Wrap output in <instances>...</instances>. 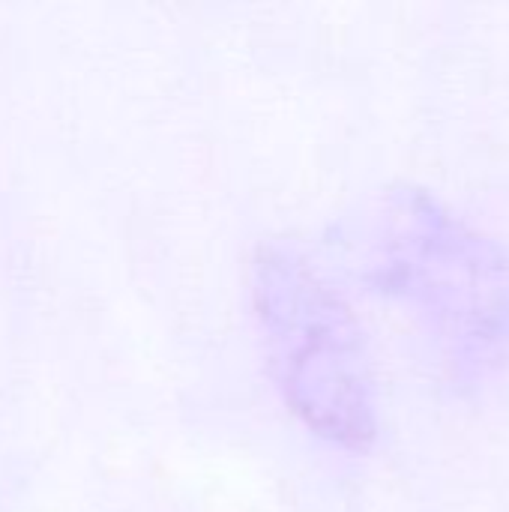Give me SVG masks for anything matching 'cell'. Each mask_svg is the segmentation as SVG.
<instances>
[{
    "label": "cell",
    "instance_id": "cell-2",
    "mask_svg": "<svg viewBox=\"0 0 509 512\" xmlns=\"http://www.w3.org/2000/svg\"><path fill=\"white\" fill-rule=\"evenodd\" d=\"M252 303L285 405L318 438L366 450L378 438V378L345 297L303 249L270 240L252 261Z\"/></svg>",
    "mask_w": 509,
    "mask_h": 512
},
{
    "label": "cell",
    "instance_id": "cell-1",
    "mask_svg": "<svg viewBox=\"0 0 509 512\" xmlns=\"http://www.w3.org/2000/svg\"><path fill=\"white\" fill-rule=\"evenodd\" d=\"M360 279L411 309L447 375L477 390L509 366V252L426 189L399 186L345 231Z\"/></svg>",
    "mask_w": 509,
    "mask_h": 512
}]
</instances>
